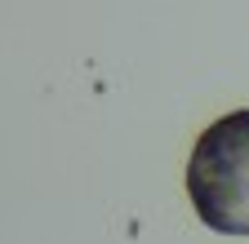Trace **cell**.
Returning <instances> with one entry per match:
<instances>
[{"mask_svg": "<svg viewBox=\"0 0 249 244\" xmlns=\"http://www.w3.org/2000/svg\"><path fill=\"white\" fill-rule=\"evenodd\" d=\"M187 200L218 235H249V107L218 115L187 160Z\"/></svg>", "mask_w": 249, "mask_h": 244, "instance_id": "6da1fadb", "label": "cell"}]
</instances>
